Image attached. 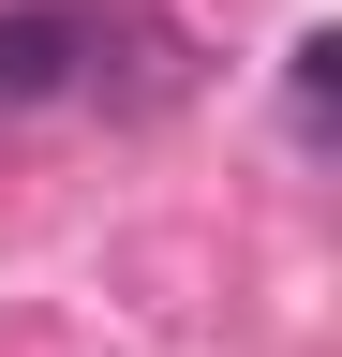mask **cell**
Here are the masks:
<instances>
[{"label":"cell","instance_id":"cell-1","mask_svg":"<svg viewBox=\"0 0 342 357\" xmlns=\"http://www.w3.org/2000/svg\"><path fill=\"white\" fill-rule=\"evenodd\" d=\"M104 60V15L90 0H0V105H45Z\"/></svg>","mask_w":342,"mask_h":357}]
</instances>
